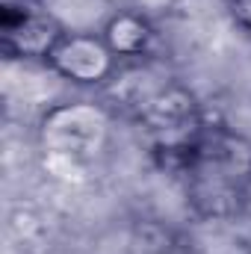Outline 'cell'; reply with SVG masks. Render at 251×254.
<instances>
[{
	"instance_id": "1",
	"label": "cell",
	"mask_w": 251,
	"mask_h": 254,
	"mask_svg": "<svg viewBox=\"0 0 251 254\" xmlns=\"http://www.w3.org/2000/svg\"><path fill=\"white\" fill-rule=\"evenodd\" d=\"M178 178L201 222H234L251 201V139L207 122Z\"/></svg>"
},
{
	"instance_id": "2",
	"label": "cell",
	"mask_w": 251,
	"mask_h": 254,
	"mask_svg": "<svg viewBox=\"0 0 251 254\" xmlns=\"http://www.w3.org/2000/svg\"><path fill=\"white\" fill-rule=\"evenodd\" d=\"M113 110L104 101H63L54 104L39 122V145L48 157L86 166L110 142Z\"/></svg>"
},
{
	"instance_id": "3",
	"label": "cell",
	"mask_w": 251,
	"mask_h": 254,
	"mask_svg": "<svg viewBox=\"0 0 251 254\" xmlns=\"http://www.w3.org/2000/svg\"><path fill=\"white\" fill-rule=\"evenodd\" d=\"M63 33V24L42 0H3L0 48L6 60L45 63Z\"/></svg>"
},
{
	"instance_id": "4",
	"label": "cell",
	"mask_w": 251,
	"mask_h": 254,
	"mask_svg": "<svg viewBox=\"0 0 251 254\" xmlns=\"http://www.w3.org/2000/svg\"><path fill=\"white\" fill-rule=\"evenodd\" d=\"M45 65L71 86H107L119 71V57L98 30H65Z\"/></svg>"
},
{
	"instance_id": "5",
	"label": "cell",
	"mask_w": 251,
	"mask_h": 254,
	"mask_svg": "<svg viewBox=\"0 0 251 254\" xmlns=\"http://www.w3.org/2000/svg\"><path fill=\"white\" fill-rule=\"evenodd\" d=\"M101 36L107 39V45L113 48V54L119 57V63H142V60H151L154 57V48H157V30H154V21L139 12V9H116Z\"/></svg>"
},
{
	"instance_id": "6",
	"label": "cell",
	"mask_w": 251,
	"mask_h": 254,
	"mask_svg": "<svg viewBox=\"0 0 251 254\" xmlns=\"http://www.w3.org/2000/svg\"><path fill=\"white\" fill-rule=\"evenodd\" d=\"M51 15L63 24V30H104L107 18L116 12L110 9L113 0H42Z\"/></svg>"
},
{
	"instance_id": "7",
	"label": "cell",
	"mask_w": 251,
	"mask_h": 254,
	"mask_svg": "<svg viewBox=\"0 0 251 254\" xmlns=\"http://www.w3.org/2000/svg\"><path fill=\"white\" fill-rule=\"evenodd\" d=\"M228 3V12H231V18H234V24L251 36V0H225Z\"/></svg>"
},
{
	"instance_id": "8",
	"label": "cell",
	"mask_w": 251,
	"mask_h": 254,
	"mask_svg": "<svg viewBox=\"0 0 251 254\" xmlns=\"http://www.w3.org/2000/svg\"><path fill=\"white\" fill-rule=\"evenodd\" d=\"M178 3H181V0H125V6L145 12L148 18H151V15H160V12H169V9H175Z\"/></svg>"
}]
</instances>
